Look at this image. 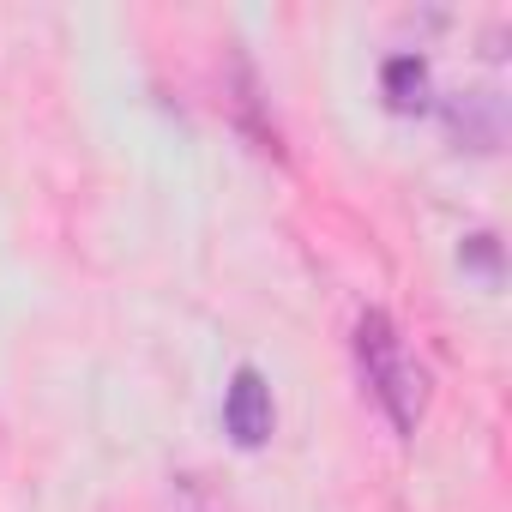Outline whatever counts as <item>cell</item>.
I'll return each mask as SVG.
<instances>
[{
  "instance_id": "6da1fadb",
  "label": "cell",
  "mask_w": 512,
  "mask_h": 512,
  "mask_svg": "<svg viewBox=\"0 0 512 512\" xmlns=\"http://www.w3.org/2000/svg\"><path fill=\"white\" fill-rule=\"evenodd\" d=\"M356 368H362L374 404L386 410V422H392L398 434H416V422H422V410H428V374H422V362L404 350L392 314L368 308V314L356 320Z\"/></svg>"
},
{
  "instance_id": "7a4b0ae2",
  "label": "cell",
  "mask_w": 512,
  "mask_h": 512,
  "mask_svg": "<svg viewBox=\"0 0 512 512\" xmlns=\"http://www.w3.org/2000/svg\"><path fill=\"white\" fill-rule=\"evenodd\" d=\"M272 422H278V410H272L266 374L260 368H235L229 374V392H223V428H229V440L253 452V446L272 440Z\"/></svg>"
},
{
  "instance_id": "3957f363",
  "label": "cell",
  "mask_w": 512,
  "mask_h": 512,
  "mask_svg": "<svg viewBox=\"0 0 512 512\" xmlns=\"http://www.w3.org/2000/svg\"><path fill=\"white\" fill-rule=\"evenodd\" d=\"M440 115H446V133L458 145H470V151H500V139H506V103H500V91H452L440 103Z\"/></svg>"
},
{
  "instance_id": "277c9868",
  "label": "cell",
  "mask_w": 512,
  "mask_h": 512,
  "mask_svg": "<svg viewBox=\"0 0 512 512\" xmlns=\"http://www.w3.org/2000/svg\"><path fill=\"white\" fill-rule=\"evenodd\" d=\"M380 91H386V103H392L398 115L428 109V61H422V55H392V61L380 67Z\"/></svg>"
},
{
  "instance_id": "5b68a950",
  "label": "cell",
  "mask_w": 512,
  "mask_h": 512,
  "mask_svg": "<svg viewBox=\"0 0 512 512\" xmlns=\"http://www.w3.org/2000/svg\"><path fill=\"white\" fill-rule=\"evenodd\" d=\"M458 266H470V272H482L488 284H500V241H494L488 229L464 235V247H458Z\"/></svg>"
}]
</instances>
